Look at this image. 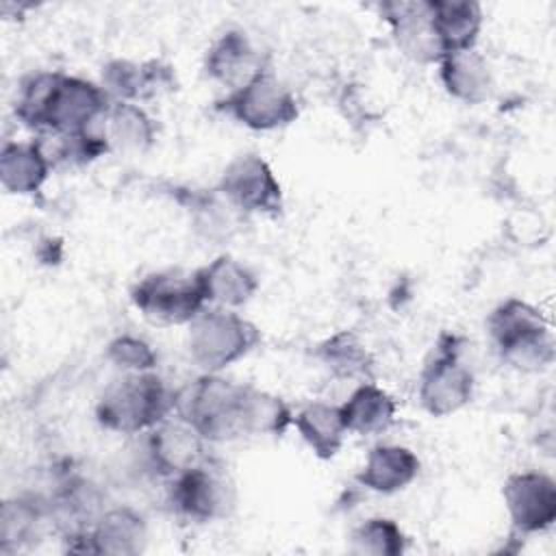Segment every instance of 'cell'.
Masks as SVG:
<instances>
[{
	"mask_svg": "<svg viewBox=\"0 0 556 556\" xmlns=\"http://www.w3.org/2000/svg\"><path fill=\"white\" fill-rule=\"evenodd\" d=\"M111 150H135L141 152L154 143L156 126L152 117L132 102L111 100L104 115L93 126Z\"/></svg>",
	"mask_w": 556,
	"mask_h": 556,
	"instance_id": "ffe728a7",
	"label": "cell"
},
{
	"mask_svg": "<svg viewBox=\"0 0 556 556\" xmlns=\"http://www.w3.org/2000/svg\"><path fill=\"white\" fill-rule=\"evenodd\" d=\"M109 104L102 85L63 72H37L20 85L15 115L43 135H70L96 126Z\"/></svg>",
	"mask_w": 556,
	"mask_h": 556,
	"instance_id": "6da1fadb",
	"label": "cell"
},
{
	"mask_svg": "<svg viewBox=\"0 0 556 556\" xmlns=\"http://www.w3.org/2000/svg\"><path fill=\"white\" fill-rule=\"evenodd\" d=\"M293 415L282 397L248 387L245 397V437L248 434H282Z\"/></svg>",
	"mask_w": 556,
	"mask_h": 556,
	"instance_id": "4316f807",
	"label": "cell"
},
{
	"mask_svg": "<svg viewBox=\"0 0 556 556\" xmlns=\"http://www.w3.org/2000/svg\"><path fill=\"white\" fill-rule=\"evenodd\" d=\"M174 395L176 391L161 376L152 371H126L100 393L96 419L102 428L122 434L152 430L174 413Z\"/></svg>",
	"mask_w": 556,
	"mask_h": 556,
	"instance_id": "3957f363",
	"label": "cell"
},
{
	"mask_svg": "<svg viewBox=\"0 0 556 556\" xmlns=\"http://www.w3.org/2000/svg\"><path fill=\"white\" fill-rule=\"evenodd\" d=\"M317 358L334 374L337 378H363L371 371V354L363 341L350 332L341 330L326 339L317 348Z\"/></svg>",
	"mask_w": 556,
	"mask_h": 556,
	"instance_id": "d4e9b609",
	"label": "cell"
},
{
	"mask_svg": "<svg viewBox=\"0 0 556 556\" xmlns=\"http://www.w3.org/2000/svg\"><path fill=\"white\" fill-rule=\"evenodd\" d=\"M206 302L224 308H237L252 300L258 289L256 274L232 256H217L208 265L195 269Z\"/></svg>",
	"mask_w": 556,
	"mask_h": 556,
	"instance_id": "2e32d148",
	"label": "cell"
},
{
	"mask_svg": "<svg viewBox=\"0 0 556 556\" xmlns=\"http://www.w3.org/2000/svg\"><path fill=\"white\" fill-rule=\"evenodd\" d=\"M39 513L30 502L15 500V502H4L2 508V549H9L11 545L17 547L26 543L33 532L37 530Z\"/></svg>",
	"mask_w": 556,
	"mask_h": 556,
	"instance_id": "83f0119b",
	"label": "cell"
},
{
	"mask_svg": "<svg viewBox=\"0 0 556 556\" xmlns=\"http://www.w3.org/2000/svg\"><path fill=\"white\" fill-rule=\"evenodd\" d=\"M250 384L202 374L174 395V415L187 421L208 443L245 437V397Z\"/></svg>",
	"mask_w": 556,
	"mask_h": 556,
	"instance_id": "7a4b0ae2",
	"label": "cell"
},
{
	"mask_svg": "<svg viewBox=\"0 0 556 556\" xmlns=\"http://www.w3.org/2000/svg\"><path fill=\"white\" fill-rule=\"evenodd\" d=\"M261 341L258 328L239 313L215 306L189 321L187 350L206 374H217L252 352Z\"/></svg>",
	"mask_w": 556,
	"mask_h": 556,
	"instance_id": "5b68a950",
	"label": "cell"
},
{
	"mask_svg": "<svg viewBox=\"0 0 556 556\" xmlns=\"http://www.w3.org/2000/svg\"><path fill=\"white\" fill-rule=\"evenodd\" d=\"M172 508L191 521L224 519L235 508V486L226 471L211 458L172 476Z\"/></svg>",
	"mask_w": 556,
	"mask_h": 556,
	"instance_id": "ba28073f",
	"label": "cell"
},
{
	"mask_svg": "<svg viewBox=\"0 0 556 556\" xmlns=\"http://www.w3.org/2000/svg\"><path fill=\"white\" fill-rule=\"evenodd\" d=\"M89 534L93 543V554L135 556L143 552L148 543L146 519L128 506L106 510L89 530Z\"/></svg>",
	"mask_w": 556,
	"mask_h": 556,
	"instance_id": "7402d4cb",
	"label": "cell"
},
{
	"mask_svg": "<svg viewBox=\"0 0 556 556\" xmlns=\"http://www.w3.org/2000/svg\"><path fill=\"white\" fill-rule=\"evenodd\" d=\"M471 395L473 374L460 361V339L441 334L419 378V402L432 417H445L469 404Z\"/></svg>",
	"mask_w": 556,
	"mask_h": 556,
	"instance_id": "52a82bcc",
	"label": "cell"
},
{
	"mask_svg": "<svg viewBox=\"0 0 556 556\" xmlns=\"http://www.w3.org/2000/svg\"><path fill=\"white\" fill-rule=\"evenodd\" d=\"M217 109L252 130H276L298 117L295 96L269 70L230 91L217 102Z\"/></svg>",
	"mask_w": 556,
	"mask_h": 556,
	"instance_id": "9c48e42d",
	"label": "cell"
},
{
	"mask_svg": "<svg viewBox=\"0 0 556 556\" xmlns=\"http://www.w3.org/2000/svg\"><path fill=\"white\" fill-rule=\"evenodd\" d=\"M380 15L391 26L395 46L417 63H439L443 48L432 26L428 0H395L380 4Z\"/></svg>",
	"mask_w": 556,
	"mask_h": 556,
	"instance_id": "7c38bea8",
	"label": "cell"
},
{
	"mask_svg": "<svg viewBox=\"0 0 556 556\" xmlns=\"http://www.w3.org/2000/svg\"><path fill=\"white\" fill-rule=\"evenodd\" d=\"M293 424L300 437L319 458L337 456L348 434L341 406H334L328 402L306 404L304 408L298 410V415L293 417Z\"/></svg>",
	"mask_w": 556,
	"mask_h": 556,
	"instance_id": "603a6c76",
	"label": "cell"
},
{
	"mask_svg": "<svg viewBox=\"0 0 556 556\" xmlns=\"http://www.w3.org/2000/svg\"><path fill=\"white\" fill-rule=\"evenodd\" d=\"M486 330L500 358L519 371H541L554 361V341L543 313L519 298L495 306Z\"/></svg>",
	"mask_w": 556,
	"mask_h": 556,
	"instance_id": "277c9868",
	"label": "cell"
},
{
	"mask_svg": "<svg viewBox=\"0 0 556 556\" xmlns=\"http://www.w3.org/2000/svg\"><path fill=\"white\" fill-rule=\"evenodd\" d=\"M52 163L43 152L39 139L9 141L0 152V182L4 191L28 195L41 189Z\"/></svg>",
	"mask_w": 556,
	"mask_h": 556,
	"instance_id": "d6986e66",
	"label": "cell"
},
{
	"mask_svg": "<svg viewBox=\"0 0 556 556\" xmlns=\"http://www.w3.org/2000/svg\"><path fill=\"white\" fill-rule=\"evenodd\" d=\"M206 74L219 85L228 87V93L248 85L261 72H265L263 54L252 46L243 30H226L206 50L204 59Z\"/></svg>",
	"mask_w": 556,
	"mask_h": 556,
	"instance_id": "9a60e30c",
	"label": "cell"
},
{
	"mask_svg": "<svg viewBox=\"0 0 556 556\" xmlns=\"http://www.w3.org/2000/svg\"><path fill=\"white\" fill-rule=\"evenodd\" d=\"M395 408V400L384 389L371 382H363L341 404V415L348 432L378 434L393 424Z\"/></svg>",
	"mask_w": 556,
	"mask_h": 556,
	"instance_id": "cb8c5ba5",
	"label": "cell"
},
{
	"mask_svg": "<svg viewBox=\"0 0 556 556\" xmlns=\"http://www.w3.org/2000/svg\"><path fill=\"white\" fill-rule=\"evenodd\" d=\"M419 473V458L404 445H376L356 473L361 486L376 493H395L406 489Z\"/></svg>",
	"mask_w": 556,
	"mask_h": 556,
	"instance_id": "ac0fdd59",
	"label": "cell"
},
{
	"mask_svg": "<svg viewBox=\"0 0 556 556\" xmlns=\"http://www.w3.org/2000/svg\"><path fill=\"white\" fill-rule=\"evenodd\" d=\"M219 193L243 213H278L282 208V189L271 167L258 154L235 156L222 178Z\"/></svg>",
	"mask_w": 556,
	"mask_h": 556,
	"instance_id": "30bf717a",
	"label": "cell"
},
{
	"mask_svg": "<svg viewBox=\"0 0 556 556\" xmlns=\"http://www.w3.org/2000/svg\"><path fill=\"white\" fill-rule=\"evenodd\" d=\"M109 361L124 371H152L156 365L154 350L139 337L119 334L106 348Z\"/></svg>",
	"mask_w": 556,
	"mask_h": 556,
	"instance_id": "f1b7e54d",
	"label": "cell"
},
{
	"mask_svg": "<svg viewBox=\"0 0 556 556\" xmlns=\"http://www.w3.org/2000/svg\"><path fill=\"white\" fill-rule=\"evenodd\" d=\"M504 504L519 534H536L556 521V482L543 471H519L504 482Z\"/></svg>",
	"mask_w": 556,
	"mask_h": 556,
	"instance_id": "8fae6325",
	"label": "cell"
},
{
	"mask_svg": "<svg viewBox=\"0 0 556 556\" xmlns=\"http://www.w3.org/2000/svg\"><path fill=\"white\" fill-rule=\"evenodd\" d=\"M174 70L161 61L113 59L102 67V89L122 102L139 104L174 89Z\"/></svg>",
	"mask_w": 556,
	"mask_h": 556,
	"instance_id": "5bb4252c",
	"label": "cell"
},
{
	"mask_svg": "<svg viewBox=\"0 0 556 556\" xmlns=\"http://www.w3.org/2000/svg\"><path fill=\"white\" fill-rule=\"evenodd\" d=\"M439 76L445 91L467 104H480L493 91L491 67L476 48L445 54L439 61Z\"/></svg>",
	"mask_w": 556,
	"mask_h": 556,
	"instance_id": "e0dca14e",
	"label": "cell"
},
{
	"mask_svg": "<svg viewBox=\"0 0 556 556\" xmlns=\"http://www.w3.org/2000/svg\"><path fill=\"white\" fill-rule=\"evenodd\" d=\"M204 443L206 441L187 421H182L180 417H167L165 421L148 430L146 456L150 467L159 476H176L208 458L204 452Z\"/></svg>",
	"mask_w": 556,
	"mask_h": 556,
	"instance_id": "4fadbf2b",
	"label": "cell"
},
{
	"mask_svg": "<svg viewBox=\"0 0 556 556\" xmlns=\"http://www.w3.org/2000/svg\"><path fill=\"white\" fill-rule=\"evenodd\" d=\"M406 549L402 528L387 517H371L350 534V552L358 556H400Z\"/></svg>",
	"mask_w": 556,
	"mask_h": 556,
	"instance_id": "484cf974",
	"label": "cell"
},
{
	"mask_svg": "<svg viewBox=\"0 0 556 556\" xmlns=\"http://www.w3.org/2000/svg\"><path fill=\"white\" fill-rule=\"evenodd\" d=\"M432 26L437 30L443 56L476 48L482 28V9L469 0H428Z\"/></svg>",
	"mask_w": 556,
	"mask_h": 556,
	"instance_id": "44dd1931",
	"label": "cell"
},
{
	"mask_svg": "<svg viewBox=\"0 0 556 556\" xmlns=\"http://www.w3.org/2000/svg\"><path fill=\"white\" fill-rule=\"evenodd\" d=\"M130 300L146 319L165 326L189 324L204 311L206 304L195 271L180 274L174 269L143 276L130 289Z\"/></svg>",
	"mask_w": 556,
	"mask_h": 556,
	"instance_id": "8992f818",
	"label": "cell"
}]
</instances>
